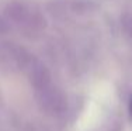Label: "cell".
<instances>
[{"label": "cell", "instance_id": "1", "mask_svg": "<svg viewBox=\"0 0 132 131\" xmlns=\"http://www.w3.org/2000/svg\"><path fill=\"white\" fill-rule=\"evenodd\" d=\"M6 16L9 21L14 24L26 35L39 34L45 27V18L34 4L26 0H10L6 4Z\"/></svg>", "mask_w": 132, "mask_h": 131}, {"label": "cell", "instance_id": "2", "mask_svg": "<svg viewBox=\"0 0 132 131\" xmlns=\"http://www.w3.org/2000/svg\"><path fill=\"white\" fill-rule=\"evenodd\" d=\"M31 55L24 48L15 44H0V66L7 71H15L27 68L31 61Z\"/></svg>", "mask_w": 132, "mask_h": 131}, {"label": "cell", "instance_id": "3", "mask_svg": "<svg viewBox=\"0 0 132 131\" xmlns=\"http://www.w3.org/2000/svg\"><path fill=\"white\" fill-rule=\"evenodd\" d=\"M38 99V104L44 111L52 116L62 114L66 109V97L56 86H49L46 89L35 93Z\"/></svg>", "mask_w": 132, "mask_h": 131}, {"label": "cell", "instance_id": "4", "mask_svg": "<svg viewBox=\"0 0 132 131\" xmlns=\"http://www.w3.org/2000/svg\"><path fill=\"white\" fill-rule=\"evenodd\" d=\"M27 69H28V78H30L31 86L34 87L35 93H38L41 90L53 85L51 72H49L48 68L42 62L37 61V59H31Z\"/></svg>", "mask_w": 132, "mask_h": 131}, {"label": "cell", "instance_id": "5", "mask_svg": "<svg viewBox=\"0 0 132 131\" xmlns=\"http://www.w3.org/2000/svg\"><path fill=\"white\" fill-rule=\"evenodd\" d=\"M121 27L125 38L132 44V11H127L121 17Z\"/></svg>", "mask_w": 132, "mask_h": 131}, {"label": "cell", "instance_id": "6", "mask_svg": "<svg viewBox=\"0 0 132 131\" xmlns=\"http://www.w3.org/2000/svg\"><path fill=\"white\" fill-rule=\"evenodd\" d=\"M10 30V24H9V18L0 14V35H4Z\"/></svg>", "mask_w": 132, "mask_h": 131}, {"label": "cell", "instance_id": "7", "mask_svg": "<svg viewBox=\"0 0 132 131\" xmlns=\"http://www.w3.org/2000/svg\"><path fill=\"white\" fill-rule=\"evenodd\" d=\"M129 109H131V113H132V99H131V103H129Z\"/></svg>", "mask_w": 132, "mask_h": 131}]
</instances>
